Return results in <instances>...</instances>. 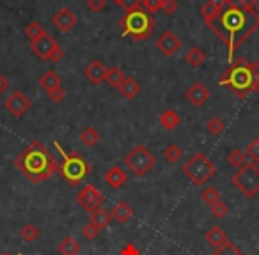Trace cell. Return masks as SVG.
I'll use <instances>...</instances> for the list:
<instances>
[{"label":"cell","instance_id":"1","mask_svg":"<svg viewBox=\"0 0 259 255\" xmlns=\"http://www.w3.org/2000/svg\"><path fill=\"white\" fill-rule=\"evenodd\" d=\"M213 34L227 46V61L233 62L236 50L259 29V13L255 9L224 8L217 18L208 22Z\"/></svg>","mask_w":259,"mask_h":255},{"label":"cell","instance_id":"2","mask_svg":"<svg viewBox=\"0 0 259 255\" xmlns=\"http://www.w3.org/2000/svg\"><path fill=\"white\" fill-rule=\"evenodd\" d=\"M15 167L30 181L37 184L48 181L59 172V165L55 162V156L41 144L39 140H34L15 158Z\"/></svg>","mask_w":259,"mask_h":255},{"label":"cell","instance_id":"3","mask_svg":"<svg viewBox=\"0 0 259 255\" xmlns=\"http://www.w3.org/2000/svg\"><path fill=\"white\" fill-rule=\"evenodd\" d=\"M219 85L229 89L240 99H245L248 94L254 92V89H252L250 62H247L245 59L233 61L229 68L220 75Z\"/></svg>","mask_w":259,"mask_h":255},{"label":"cell","instance_id":"4","mask_svg":"<svg viewBox=\"0 0 259 255\" xmlns=\"http://www.w3.org/2000/svg\"><path fill=\"white\" fill-rule=\"evenodd\" d=\"M54 145L59 151V155L62 156V163L59 165V174L64 177L69 186H78V184L83 183V179H85L87 176H91V172H93L91 163H87L80 152H76V151L66 152L64 147H62L57 140L54 142Z\"/></svg>","mask_w":259,"mask_h":255},{"label":"cell","instance_id":"5","mask_svg":"<svg viewBox=\"0 0 259 255\" xmlns=\"http://www.w3.org/2000/svg\"><path fill=\"white\" fill-rule=\"evenodd\" d=\"M119 27L122 29V36L134 41H146L153 34L155 29V18L146 9H135L128 11L121 20Z\"/></svg>","mask_w":259,"mask_h":255},{"label":"cell","instance_id":"6","mask_svg":"<svg viewBox=\"0 0 259 255\" xmlns=\"http://www.w3.org/2000/svg\"><path fill=\"white\" fill-rule=\"evenodd\" d=\"M181 170H183L185 177L190 179L192 184H195V186L206 184L217 174L215 163L202 152H195L194 156H190L187 160V163L181 167Z\"/></svg>","mask_w":259,"mask_h":255},{"label":"cell","instance_id":"7","mask_svg":"<svg viewBox=\"0 0 259 255\" xmlns=\"http://www.w3.org/2000/svg\"><path fill=\"white\" fill-rule=\"evenodd\" d=\"M231 184L243 197L254 198L259 193V165L248 162L243 163L231 177Z\"/></svg>","mask_w":259,"mask_h":255},{"label":"cell","instance_id":"8","mask_svg":"<svg viewBox=\"0 0 259 255\" xmlns=\"http://www.w3.org/2000/svg\"><path fill=\"white\" fill-rule=\"evenodd\" d=\"M126 169H130L137 177H144L146 174H149V170H153L156 163V158L148 147L144 145H135L128 155L122 158Z\"/></svg>","mask_w":259,"mask_h":255},{"label":"cell","instance_id":"9","mask_svg":"<svg viewBox=\"0 0 259 255\" xmlns=\"http://www.w3.org/2000/svg\"><path fill=\"white\" fill-rule=\"evenodd\" d=\"M105 200H107L105 195L101 193L94 184H85V186L75 195V202L87 213H93L94 209L103 208Z\"/></svg>","mask_w":259,"mask_h":255},{"label":"cell","instance_id":"10","mask_svg":"<svg viewBox=\"0 0 259 255\" xmlns=\"http://www.w3.org/2000/svg\"><path fill=\"white\" fill-rule=\"evenodd\" d=\"M4 107L13 117H23V115L30 110L32 103H30V99L27 97L25 92H22V90H13L8 96V99L4 101Z\"/></svg>","mask_w":259,"mask_h":255},{"label":"cell","instance_id":"11","mask_svg":"<svg viewBox=\"0 0 259 255\" xmlns=\"http://www.w3.org/2000/svg\"><path fill=\"white\" fill-rule=\"evenodd\" d=\"M156 48H158L165 57H172L174 54L180 52L181 39L172 32V30H165V32L156 39Z\"/></svg>","mask_w":259,"mask_h":255},{"label":"cell","instance_id":"12","mask_svg":"<svg viewBox=\"0 0 259 255\" xmlns=\"http://www.w3.org/2000/svg\"><path fill=\"white\" fill-rule=\"evenodd\" d=\"M185 99H188L190 101L194 107H204L206 103H208V99H209V89L204 85V83H201V82H195V83H192L190 87H188L187 90H185Z\"/></svg>","mask_w":259,"mask_h":255},{"label":"cell","instance_id":"13","mask_svg":"<svg viewBox=\"0 0 259 255\" xmlns=\"http://www.w3.org/2000/svg\"><path fill=\"white\" fill-rule=\"evenodd\" d=\"M52 23H54L55 29H59L61 32H69V30L76 25V16L71 9L62 8L52 16Z\"/></svg>","mask_w":259,"mask_h":255},{"label":"cell","instance_id":"14","mask_svg":"<svg viewBox=\"0 0 259 255\" xmlns=\"http://www.w3.org/2000/svg\"><path fill=\"white\" fill-rule=\"evenodd\" d=\"M105 75H107V68L100 59H94L89 62L85 69H83V76L89 80L93 85H100L101 82H105Z\"/></svg>","mask_w":259,"mask_h":255},{"label":"cell","instance_id":"15","mask_svg":"<svg viewBox=\"0 0 259 255\" xmlns=\"http://www.w3.org/2000/svg\"><path fill=\"white\" fill-rule=\"evenodd\" d=\"M55 46H57V41H55L50 34H45L43 37H39L37 41L30 43V50H32L34 54L41 59V61H47L48 55H50V52L54 50Z\"/></svg>","mask_w":259,"mask_h":255},{"label":"cell","instance_id":"16","mask_svg":"<svg viewBox=\"0 0 259 255\" xmlns=\"http://www.w3.org/2000/svg\"><path fill=\"white\" fill-rule=\"evenodd\" d=\"M110 215H112V220H115L117 223L124 225V223H128L130 218L134 216V208H132L128 202L119 200V202H115V204L112 206Z\"/></svg>","mask_w":259,"mask_h":255},{"label":"cell","instance_id":"17","mask_svg":"<svg viewBox=\"0 0 259 255\" xmlns=\"http://www.w3.org/2000/svg\"><path fill=\"white\" fill-rule=\"evenodd\" d=\"M126 181H128V176H126L124 170L117 165L110 167V169L107 170V174H105V183H107L110 188H114V190L122 188L126 184Z\"/></svg>","mask_w":259,"mask_h":255},{"label":"cell","instance_id":"18","mask_svg":"<svg viewBox=\"0 0 259 255\" xmlns=\"http://www.w3.org/2000/svg\"><path fill=\"white\" fill-rule=\"evenodd\" d=\"M204 241L213 248V250H215V248L226 244L227 241H229V237H227L226 230H224L222 227L215 225V227H211V229H208L204 232Z\"/></svg>","mask_w":259,"mask_h":255},{"label":"cell","instance_id":"19","mask_svg":"<svg viewBox=\"0 0 259 255\" xmlns=\"http://www.w3.org/2000/svg\"><path fill=\"white\" fill-rule=\"evenodd\" d=\"M39 85H41V89L48 94V92H52V90L62 87V80L54 69H48V71H45L43 75L39 76Z\"/></svg>","mask_w":259,"mask_h":255},{"label":"cell","instance_id":"20","mask_svg":"<svg viewBox=\"0 0 259 255\" xmlns=\"http://www.w3.org/2000/svg\"><path fill=\"white\" fill-rule=\"evenodd\" d=\"M117 90L122 94V97H126V99L132 101L139 96V92H141V85H139V82L135 78L124 76V80L121 82V85H119Z\"/></svg>","mask_w":259,"mask_h":255},{"label":"cell","instance_id":"21","mask_svg":"<svg viewBox=\"0 0 259 255\" xmlns=\"http://www.w3.org/2000/svg\"><path fill=\"white\" fill-rule=\"evenodd\" d=\"M158 122L163 126V128H165L167 131H172L181 124V117H180V114H178L176 110H172V108H167V110H163L162 114H160Z\"/></svg>","mask_w":259,"mask_h":255},{"label":"cell","instance_id":"22","mask_svg":"<svg viewBox=\"0 0 259 255\" xmlns=\"http://www.w3.org/2000/svg\"><path fill=\"white\" fill-rule=\"evenodd\" d=\"M57 251L61 255H78L82 251V246H80V243L73 236H66L57 244Z\"/></svg>","mask_w":259,"mask_h":255},{"label":"cell","instance_id":"23","mask_svg":"<svg viewBox=\"0 0 259 255\" xmlns=\"http://www.w3.org/2000/svg\"><path fill=\"white\" fill-rule=\"evenodd\" d=\"M100 140H101L100 131H98L96 128H93V126H87V128H83L82 133H80V142H82L87 149L96 147V145L100 144Z\"/></svg>","mask_w":259,"mask_h":255},{"label":"cell","instance_id":"24","mask_svg":"<svg viewBox=\"0 0 259 255\" xmlns=\"http://www.w3.org/2000/svg\"><path fill=\"white\" fill-rule=\"evenodd\" d=\"M91 223H94V225L98 227V229H105V227H108L110 225V222H112V215H110V211L108 209H105V208H98V209H94L93 213H91V220H89Z\"/></svg>","mask_w":259,"mask_h":255},{"label":"cell","instance_id":"25","mask_svg":"<svg viewBox=\"0 0 259 255\" xmlns=\"http://www.w3.org/2000/svg\"><path fill=\"white\" fill-rule=\"evenodd\" d=\"M224 9L222 2H217V0H208L204 6L201 8V15L202 18H204V22H211L213 18H217V16L220 15V11Z\"/></svg>","mask_w":259,"mask_h":255},{"label":"cell","instance_id":"26","mask_svg":"<svg viewBox=\"0 0 259 255\" xmlns=\"http://www.w3.org/2000/svg\"><path fill=\"white\" fill-rule=\"evenodd\" d=\"M185 61H187L188 66H192V68H199V66L204 64L206 61V52L202 50V48L199 46H194L188 50V54L185 55Z\"/></svg>","mask_w":259,"mask_h":255},{"label":"cell","instance_id":"27","mask_svg":"<svg viewBox=\"0 0 259 255\" xmlns=\"http://www.w3.org/2000/svg\"><path fill=\"white\" fill-rule=\"evenodd\" d=\"M122 80H124V73L121 71V68H117V66H112V68L107 69L105 82H107L112 89H119V85H121Z\"/></svg>","mask_w":259,"mask_h":255},{"label":"cell","instance_id":"28","mask_svg":"<svg viewBox=\"0 0 259 255\" xmlns=\"http://www.w3.org/2000/svg\"><path fill=\"white\" fill-rule=\"evenodd\" d=\"M183 156H185L183 149H181L178 144H169L165 149H163V158H165V162L170 163V165L181 162V160H183Z\"/></svg>","mask_w":259,"mask_h":255},{"label":"cell","instance_id":"29","mask_svg":"<svg viewBox=\"0 0 259 255\" xmlns=\"http://www.w3.org/2000/svg\"><path fill=\"white\" fill-rule=\"evenodd\" d=\"M206 130L211 137H220L226 130V122L222 121L220 117H211L208 122H206Z\"/></svg>","mask_w":259,"mask_h":255},{"label":"cell","instance_id":"30","mask_svg":"<svg viewBox=\"0 0 259 255\" xmlns=\"http://www.w3.org/2000/svg\"><path fill=\"white\" fill-rule=\"evenodd\" d=\"M20 236H22V239L25 241V243H34V241L39 237V229H37V225H34V223H25V225L22 227V230H20Z\"/></svg>","mask_w":259,"mask_h":255},{"label":"cell","instance_id":"31","mask_svg":"<svg viewBox=\"0 0 259 255\" xmlns=\"http://www.w3.org/2000/svg\"><path fill=\"white\" fill-rule=\"evenodd\" d=\"M45 34H48V32L37 22H32V23H29V25L25 27V36H27V39H29L30 43H34V41H37L39 37H43Z\"/></svg>","mask_w":259,"mask_h":255},{"label":"cell","instance_id":"32","mask_svg":"<svg viewBox=\"0 0 259 255\" xmlns=\"http://www.w3.org/2000/svg\"><path fill=\"white\" fill-rule=\"evenodd\" d=\"M211 255H243V250H241L238 244H234L233 241H227L226 244L215 248V250L211 251Z\"/></svg>","mask_w":259,"mask_h":255},{"label":"cell","instance_id":"33","mask_svg":"<svg viewBox=\"0 0 259 255\" xmlns=\"http://www.w3.org/2000/svg\"><path fill=\"white\" fill-rule=\"evenodd\" d=\"M245 158H247V156H245V151H241V149H231L226 156V162L229 163L231 167L240 169V167L245 163Z\"/></svg>","mask_w":259,"mask_h":255},{"label":"cell","instance_id":"34","mask_svg":"<svg viewBox=\"0 0 259 255\" xmlns=\"http://www.w3.org/2000/svg\"><path fill=\"white\" fill-rule=\"evenodd\" d=\"M201 198H202V202H204L206 206H211V204H215L217 200H220V198H222V195H220L219 188L206 186L204 190L201 191Z\"/></svg>","mask_w":259,"mask_h":255},{"label":"cell","instance_id":"35","mask_svg":"<svg viewBox=\"0 0 259 255\" xmlns=\"http://www.w3.org/2000/svg\"><path fill=\"white\" fill-rule=\"evenodd\" d=\"M224 8H241V9H255L259 0H220Z\"/></svg>","mask_w":259,"mask_h":255},{"label":"cell","instance_id":"36","mask_svg":"<svg viewBox=\"0 0 259 255\" xmlns=\"http://www.w3.org/2000/svg\"><path fill=\"white\" fill-rule=\"evenodd\" d=\"M209 213H211V216L215 220H222V218H226L227 213H229V206L220 198V200H217L215 204L209 206Z\"/></svg>","mask_w":259,"mask_h":255},{"label":"cell","instance_id":"37","mask_svg":"<svg viewBox=\"0 0 259 255\" xmlns=\"http://www.w3.org/2000/svg\"><path fill=\"white\" fill-rule=\"evenodd\" d=\"M245 156H247L252 163L259 165V138H254V140L245 147Z\"/></svg>","mask_w":259,"mask_h":255},{"label":"cell","instance_id":"38","mask_svg":"<svg viewBox=\"0 0 259 255\" xmlns=\"http://www.w3.org/2000/svg\"><path fill=\"white\" fill-rule=\"evenodd\" d=\"M98 234H100V229H98L94 223H85V225L82 227V236L85 237L87 241H94L98 237Z\"/></svg>","mask_w":259,"mask_h":255},{"label":"cell","instance_id":"39","mask_svg":"<svg viewBox=\"0 0 259 255\" xmlns=\"http://www.w3.org/2000/svg\"><path fill=\"white\" fill-rule=\"evenodd\" d=\"M163 0H142V8L149 13V15H155V13L162 11Z\"/></svg>","mask_w":259,"mask_h":255},{"label":"cell","instance_id":"40","mask_svg":"<svg viewBox=\"0 0 259 255\" xmlns=\"http://www.w3.org/2000/svg\"><path fill=\"white\" fill-rule=\"evenodd\" d=\"M250 75H252V89L259 92V62H250Z\"/></svg>","mask_w":259,"mask_h":255},{"label":"cell","instance_id":"41","mask_svg":"<svg viewBox=\"0 0 259 255\" xmlns=\"http://www.w3.org/2000/svg\"><path fill=\"white\" fill-rule=\"evenodd\" d=\"M117 4L121 6V8H124L126 13H128V11H135V9H141L142 0H119Z\"/></svg>","mask_w":259,"mask_h":255},{"label":"cell","instance_id":"42","mask_svg":"<svg viewBox=\"0 0 259 255\" xmlns=\"http://www.w3.org/2000/svg\"><path fill=\"white\" fill-rule=\"evenodd\" d=\"M178 0H163V6H162V11L165 15H176L178 11Z\"/></svg>","mask_w":259,"mask_h":255},{"label":"cell","instance_id":"43","mask_svg":"<svg viewBox=\"0 0 259 255\" xmlns=\"http://www.w3.org/2000/svg\"><path fill=\"white\" fill-rule=\"evenodd\" d=\"M62 57H64V52H62V48L57 44V46H55L54 50L50 52V55H48V59H47V61L54 62V64H59V62L62 61Z\"/></svg>","mask_w":259,"mask_h":255},{"label":"cell","instance_id":"44","mask_svg":"<svg viewBox=\"0 0 259 255\" xmlns=\"http://www.w3.org/2000/svg\"><path fill=\"white\" fill-rule=\"evenodd\" d=\"M105 6H107V0H87V8H89L91 11H94V13L105 9Z\"/></svg>","mask_w":259,"mask_h":255},{"label":"cell","instance_id":"45","mask_svg":"<svg viewBox=\"0 0 259 255\" xmlns=\"http://www.w3.org/2000/svg\"><path fill=\"white\" fill-rule=\"evenodd\" d=\"M48 97H50L52 101H55V103H61V101L66 97V90L62 89V87H59V89H55V90H52V92H48Z\"/></svg>","mask_w":259,"mask_h":255},{"label":"cell","instance_id":"46","mask_svg":"<svg viewBox=\"0 0 259 255\" xmlns=\"http://www.w3.org/2000/svg\"><path fill=\"white\" fill-rule=\"evenodd\" d=\"M9 87H11V83H9V80L6 78V76L2 75V73H0V96H2V94L8 92Z\"/></svg>","mask_w":259,"mask_h":255},{"label":"cell","instance_id":"47","mask_svg":"<svg viewBox=\"0 0 259 255\" xmlns=\"http://www.w3.org/2000/svg\"><path fill=\"white\" fill-rule=\"evenodd\" d=\"M121 255H141V251L135 248V244H126L124 250L121 251Z\"/></svg>","mask_w":259,"mask_h":255},{"label":"cell","instance_id":"48","mask_svg":"<svg viewBox=\"0 0 259 255\" xmlns=\"http://www.w3.org/2000/svg\"><path fill=\"white\" fill-rule=\"evenodd\" d=\"M2 255H13V253H9V251H4ZM16 255H22V253H16Z\"/></svg>","mask_w":259,"mask_h":255},{"label":"cell","instance_id":"49","mask_svg":"<svg viewBox=\"0 0 259 255\" xmlns=\"http://www.w3.org/2000/svg\"><path fill=\"white\" fill-rule=\"evenodd\" d=\"M114 2H115V4H117V2H119V0H114Z\"/></svg>","mask_w":259,"mask_h":255},{"label":"cell","instance_id":"50","mask_svg":"<svg viewBox=\"0 0 259 255\" xmlns=\"http://www.w3.org/2000/svg\"><path fill=\"white\" fill-rule=\"evenodd\" d=\"M257 13H259V4H257Z\"/></svg>","mask_w":259,"mask_h":255}]
</instances>
